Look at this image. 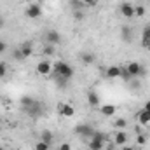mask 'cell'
<instances>
[{"mask_svg": "<svg viewBox=\"0 0 150 150\" xmlns=\"http://www.w3.org/2000/svg\"><path fill=\"white\" fill-rule=\"evenodd\" d=\"M110 150H117V149H110Z\"/></svg>", "mask_w": 150, "mask_h": 150, "instance_id": "obj_40", "label": "cell"}, {"mask_svg": "<svg viewBox=\"0 0 150 150\" xmlns=\"http://www.w3.org/2000/svg\"><path fill=\"white\" fill-rule=\"evenodd\" d=\"M5 74H7V65L0 61V79H4V77H5Z\"/></svg>", "mask_w": 150, "mask_h": 150, "instance_id": "obj_27", "label": "cell"}, {"mask_svg": "<svg viewBox=\"0 0 150 150\" xmlns=\"http://www.w3.org/2000/svg\"><path fill=\"white\" fill-rule=\"evenodd\" d=\"M127 143V134L122 131V129H119V131H115V138H113V145H120V147H124Z\"/></svg>", "mask_w": 150, "mask_h": 150, "instance_id": "obj_10", "label": "cell"}, {"mask_svg": "<svg viewBox=\"0 0 150 150\" xmlns=\"http://www.w3.org/2000/svg\"><path fill=\"white\" fill-rule=\"evenodd\" d=\"M142 38H150V25H147L143 28V33H142Z\"/></svg>", "mask_w": 150, "mask_h": 150, "instance_id": "obj_28", "label": "cell"}, {"mask_svg": "<svg viewBox=\"0 0 150 150\" xmlns=\"http://www.w3.org/2000/svg\"><path fill=\"white\" fill-rule=\"evenodd\" d=\"M14 58H16V59H19V61H23V59H25V58H23V54H21V49H16V51H14Z\"/></svg>", "mask_w": 150, "mask_h": 150, "instance_id": "obj_29", "label": "cell"}, {"mask_svg": "<svg viewBox=\"0 0 150 150\" xmlns=\"http://www.w3.org/2000/svg\"><path fill=\"white\" fill-rule=\"evenodd\" d=\"M100 112L103 113L105 117H113L115 112H117V107H115V105H103V107L100 108Z\"/></svg>", "mask_w": 150, "mask_h": 150, "instance_id": "obj_16", "label": "cell"}, {"mask_svg": "<svg viewBox=\"0 0 150 150\" xmlns=\"http://www.w3.org/2000/svg\"><path fill=\"white\" fill-rule=\"evenodd\" d=\"M4 25H5V19H2V18H0V28H2Z\"/></svg>", "mask_w": 150, "mask_h": 150, "instance_id": "obj_37", "label": "cell"}, {"mask_svg": "<svg viewBox=\"0 0 150 150\" xmlns=\"http://www.w3.org/2000/svg\"><path fill=\"white\" fill-rule=\"evenodd\" d=\"M122 150H134V149H133V147H127V145H124V147H122Z\"/></svg>", "mask_w": 150, "mask_h": 150, "instance_id": "obj_36", "label": "cell"}, {"mask_svg": "<svg viewBox=\"0 0 150 150\" xmlns=\"http://www.w3.org/2000/svg\"><path fill=\"white\" fill-rule=\"evenodd\" d=\"M134 16L143 18V16H145V7H143V5H136V7H134Z\"/></svg>", "mask_w": 150, "mask_h": 150, "instance_id": "obj_23", "label": "cell"}, {"mask_svg": "<svg viewBox=\"0 0 150 150\" xmlns=\"http://www.w3.org/2000/svg\"><path fill=\"white\" fill-rule=\"evenodd\" d=\"M80 61H82L84 65H93V63L96 61V56H94L93 52H82V54H80Z\"/></svg>", "mask_w": 150, "mask_h": 150, "instance_id": "obj_17", "label": "cell"}, {"mask_svg": "<svg viewBox=\"0 0 150 150\" xmlns=\"http://www.w3.org/2000/svg\"><path fill=\"white\" fill-rule=\"evenodd\" d=\"M113 126H115L117 129H124V127L127 126V120H126V119H122V117H119V119L113 122Z\"/></svg>", "mask_w": 150, "mask_h": 150, "instance_id": "obj_22", "label": "cell"}, {"mask_svg": "<svg viewBox=\"0 0 150 150\" xmlns=\"http://www.w3.org/2000/svg\"><path fill=\"white\" fill-rule=\"evenodd\" d=\"M87 103L91 105V107H98L100 105V96H98V93L96 91H87Z\"/></svg>", "mask_w": 150, "mask_h": 150, "instance_id": "obj_14", "label": "cell"}, {"mask_svg": "<svg viewBox=\"0 0 150 150\" xmlns=\"http://www.w3.org/2000/svg\"><path fill=\"white\" fill-rule=\"evenodd\" d=\"M33 101H35V98H32V96L25 94V96H21V100H19V105H21V107H23V110H25V108H26V107H30Z\"/></svg>", "mask_w": 150, "mask_h": 150, "instance_id": "obj_18", "label": "cell"}, {"mask_svg": "<svg viewBox=\"0 0 150 150\" xmlns=\"http://www.w3.org/2000/svg\"><path fill=\"white\" fill-rule=\"evenodd\" d=\"M74 19L75 21H82V19H84V12H82L80 9H75L74 11Z\"/></svg>", "mask_w": 150, "mask_h": 150, "instance_id": "obj_25", "label": "cell"}, {"mask_svg": "<svg viewBox=\"0 0 150 150\" xmlns=\"http://www.w3.org/2000/svg\"><path fill=\"white\" fill-rule=\"evenodd\" d=\"M142 45H143L147 51H150V38H142Z\"/></svg>", "mask_w": 150, "mask_h": 150, "instance_id": "obj_30", "label": "cell"}, {"mask_svg": "<svg viewBox=\"0 0 150 150\" xmlns=\"http://www.w3.org/2000/svg\"><path fill=\"white\" fill-rule=\"evenodd\" d=\"M126 70H127V74H129L131 77H133V79H134V77H138V75H140L142 65H140L138 61H131V63H129V65L126 67Z\"/></svg>", "mask_w": 150, "mask_h": 150, "instance_id": "obj_11", "label": "cell"}, {"mask_svg": "<svg viewBox=\"0 0 150 150\" xmlns=\"http://www.w3.org/2000/svg\"><path fill=\"white\" fill-rule=\"evenodd\" d=\"M120 72H122V68L117 67V65H113V67H108V68H107L105 75H107L108 79H119V77H120Z\"/></svg>", "mask_w": 150, "mask_h": 150, "instance_id": "obj_13", "label": "cell"}, {"mask_svg": "<svg viewBox=\"0 0 150 150\" xmlns=\"http://www.w3.org/2000/svg\"><path fill=\"white\" fill-rule=\"evenodd\" d=\"M82 2H84V4H86V5H89V7H91V5H94V4H96V0H82Z\"/></svg>", "mask_w": 150, "mask_h": 150, "instance_id": "obj_34", "label": "cell"}, {"mask_svg": "<svg viewBox=\"0 0 150 150\" xmlns=\"http://www.w3.org/2000/svg\"><path fill=\"white\" fill-rule=\"evenodd\" d=\"M136 142H138V145H145V142H147V138H145L143 134H138V138H136Z\"/></svg>", "mask_w": 150, "mask_h": 150, "instance_id": "obj_31", "label": "cell"}, {"mask_svg": "<svg viewBox=\"0 0 150 150\" xmlns=\"http://www.w3.org/2000/svg\"><path fill=\"white\" fill-rule=\"evenodd\" d=\"M25 112L30 113L32 117H40V115H42V112H44V107H42V103H40V101H37V100H35L30 107H26V108H25Z\"/></svg>", "mask_w": 150, "mask_h": 150, "instance_id": "obj_6", "label": "cell"}, {"mask_svg": "<svg viewBox=\"0 0 150 150\" xmlns=\"http://www.w3.org/2000/svg\"><path fill=\"white\" fill-rule=\"evenodd\" d=\"M136 117H138V122H140L142 126L150 124V112H149V110H145V108H143V110H140Z\"/></svg>", "mask_w": 150, "mask_h": 150, "instance_id": "obj_15", "label": "cell"}, {"mask_svg": "<svg viewBox=\"0 0 150 150\" xmlns=\"http://www.w3.org/2000/svg\"><path fill=\"white\" fill-rule=\"evenodd\" d=\"M75 134H79V136H84V138H91L93 136V133H94V127L93 126H89V124H77L74 127Z\"/></svg>", "mask_w": 150, "mask_h": 150, "instance_id": "obj_3", "label": "cell"}, {"mask_svg": "<svg viewBox=\"0 0 150 150\" xmlns=\"http://www.w3.org/2000/svg\"><path fill=\"white\" fill-rule=\"evenodd\" d=\"M26 18H30V19H37L42 16V7L38 5V4H30L28 7H26Z\"/></svg>", "mask_w": 150, "mask_h": 150, "instance_id": "obj_5", "label": "cell"}, {"mask_svg": "<svg viewBox=\"0 0 150 150\" xmlns=\"http://www.w3.org/2000/svg\"><path fill=\"white\" fill-rule=\"evenodd\" d=\"M49 149H51V145H47V143L42 142V140L35 143V150H49Z\"/></svg>", "mask_w": 150, "mask_h": 150, "instance_id": "obj_24", "label": "cell"}, {"mask_svg": "<svg viewBox=\"0 0 150 150\" xmlns=\"http://www.w3.org/2000/svg\"><path fill=\"white\" fill-rule=\"evenodd\" d=\"M0 150H5V149H4V147H2V145H0Z\"/></svg>", "mask_w": 150, "mask_h": 150, "instance_id": "obj_38", "label": "cell"}, {"mask_svg": "<svg viewBox=\"0 0 150 150\" xmlns=\"http://www.w3.org/2000/svg\"><path fill=\"white\" fill-rule=\"evenodd\" d=\"M105 140H107L105 133L94 131L93 136L89 138V149L91 150H103V147H105Z\"/></svg>", "mask_w": 150, "mask_h": 150, "instance_id": "obj_2", "label": "cell"}, {"mask_svg": "<svg viewBox=\"0 0 150 150\" xmlns=\"http://www.w3.org/2000/svg\"><path fill=\"white\" fill-rule=\"evenodd\" d=\"M51 77H63V79L70 80V79L74 77V68H72L67 61H56V65H54V72H52Z\"/></svg>", "mask_w": 150, "mask_h": 150, "instance_id": "obj_1", "label": "cell"}, {"mask_svg": "<svg viewBox=\"0 0 150 150\" xmlns=\"http://www.w3.org/2000/svg\"><path fill=\"white\" fill-rule=\"evenodd\" d=\"M58 150H72V147H70V143H61V147Z\"/></svg>", "mask_w": 150, "mask_h": 150, "instance_id": "obj_33", "label": "cell"}, {"mask_svg": "<svg viewBox=\"0 0 150 150\" xmlns=\"http://www.w3.org/2000/svg\"><path fill=\"white\" fill-rule=\"evenodd\" d=\"M120 14L124 18H134V5L131 2H122L120 4Z\"/></svg>", "mask_w": 150, "mask_h": 150, "instance_id": "obj_8", "label": "cell"}, {"mask_svg": "<svg viewBox=\"0 0 150 150\" xmlns=\"http://www.w3.org/2000/svg\"><path fill=\"white\" fill-rule=\"evenodd\" d=\"M45 40H47V44L56 45V44L61 42V35H59L56 30H47V32H45Z\"/></svg>", "mask_w": 150, "mask_h": 150, "instance_id": "obj_9", "label": "cell"}, {"mask_svg": "<svg viewBox=\"0 0 150 150\" xmlns=\"http://www.w3.org/2000/svg\"><path fill=\"white\" fill-rule=\"evenodd\" d=\"M19 49H21V54H23L25 59L30 58V56L33 54V44H32V42H25V44H21Z\"/></svg>", "mask_w": 150, "mask_h": 150, "instance_id": "obj_12", "label": "cell"}, {"mask_svg": "<svg viewBox=\"0 0 150 150\" xmlns=\"http://www.w3.org/2000/svg\"><path fill=\"white\" fill-rule=\"evenodd\" d=\"M37 74L42 75V77H51V74H52V67H51V63H49L47 59H42V61L37 63Z\"/></svg>", "mask_w": 150, "mask_h": 150, "instance_id": "obj_4", "label": "cell"}, {"mask_svg": "<svg viewBox=\"0 0 150 150\" xmlns=\"http://www.w3.org/2000/svg\"><path fill=\"white\" fill-rule=\"evenodd\" d=\"M52 138H54V136H52V133H51L49 129H44V131H42V134H40V140H42V142H45L47 145H51V143H52Z\"/></svg>", "mask_w": 150, "mask_h": 150, "instance_id": "obj_19", "label": "cell"}, {"mask_svg": "<svg viewBox=\"0 0 150 150\" xmlns=\"http://www.w3.org/2000/svg\"><path fill=\"white\" fill-rule=\"evenodd\" d=\"M119 79H122V80H126V82H129V80H133V77H131V75L127 74V70H126V68H124V70L120 72V77H119Z\"/></svg>", "mask_w": 150, "mask_h": 150, "instance_id": "obj_26", "label": "cell"}, {"mask_svg": "<svg viewBox=\"0 0 150 150\" xmlns=\"http://www.w3.org/2000/svg\"><path fill=\"white\" fill-rule=\"evenodd\" d=\"M122 38L127 40V42L133 38V30H131L129 26H122Z\"/></svg>", "mask_w": 150, "mask_h": 150, "instance_id": "obj_21", "label": "cell"}, {"mask_svg": "<svg viewBox=\"0 0 150 150\" xmlns=\"http://www.w3.org/2000/svg\"><path fill=\"white\" fill-rule=\"evenodd\" d=\"M58 112H59V115L61 117H74L75 115V108L70 105V103H59L58 105Z\"/></svg>", "mask_w": 150, "mask_h": 150, "instance_id": "obj_7", "label": "cell"}, {"mask_svg": "<svg viewBox=\"0 0 150 150\" xmlns=\"http://www.w3.org/2000/svg\"><path fill=\"white\" fill-rule=\"evenodd\" d=\"M54 51H56V49H54V45H51V44H45V45H44V49H42V54L49 58V56H52V54H54Z\"/></svg>", "mask_w": 150, "mask_h": 150, "instance_id": "obj_20", "label": "cell"}, {"mask_svg": "<svg viewBox=\"0 0 150 150\" xmlns=\"http://www.w3.org/2000/svg\"><path fill=\"white\" fill-rule=\"evenodd\" d=\"M143 108H145V110H149V112H150V100L147 101V103H145V107H143Z\"/></svg>", "mask_w": 150, "mask_h": 150, "instance_id": "obj_35", "label": "cell"}, {"mask_svg": "<svg viewBox=\"0 0 150 150\" xmlns=\"http://www.w3.org/2000/svg\"><path fill=\"white\" fill-rule=\"evenodd\" d=\"M0 126H2V117H0Z\"/></svg>", "mask_w": 150, "mask_h": 150, "instance_id": "obj_39", "label": "cell"}, {"mask_svg": "<svg viewBox=\"0 0 150 150\" xmlns=\"http://www.w3.org/2000/svg\"><path fill=\"white\" fill-rule=\"evenodd\" d=\"M5 49H7V44H5L4 40H0V54H2V52H5Z\"/></svg>", "mask_w": 150, "mask_h": 150, "instance_id": "obj_32", "label": "cell"}]
</instances>
